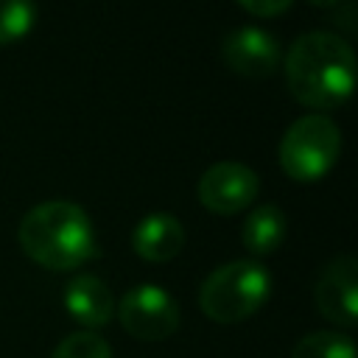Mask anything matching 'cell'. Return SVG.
I'll list each match as a JSON object with an SVG mask.
<instances>
[{
  "label": "cell",
  "mask_w": 358,
  "mask_h": 358,
  "mask_svg": "<svg viewBox=\"0 0 358 358\" xmlns=\"http://www.w3.org/2000/svg\"><path fill=\"white\" fill-rule=\"evenodd\" d=\"M291 358H355V341L336 330L308 333L294 344Z\"/></svg>",
  "instance_id": "7c38bea8"
},
{
  "label": "cell",
  "mask_w": 358,
  "mask_h": 358,
  "mask_svg": "<svg viewBox=\"0 0 358 358\" xmlns=\"http://www.w3.org/2000/svg\"><path fill=\"white\" fill-rule=\"evenodd\" d=\"M17 241L34 263L50 271L78 268L95 255V229L90 215L84 207L64 199L31 207L20 221Z\"/></svg>",
  "instance_id": "7a4b0ae2"
},
{
  "label": "cell",
  "mask_w": 358,
  "mask_h": 358,
  "mask_svg": "<svg viewBox=\"0 0 358 358\" xmlns=\"http://www.w3.org/2000/svg\"><path fill=\"white\" fill-rule=\"evenodd\" d=\"M64 310L87 330L103 327L115 313L112 288L95 274H78L64 285Z\"/></svg>",
  "instance_id": "9c48e42d"
},
{
  "label": "cell",
  "mask_w": 358,
  "mask_h": 358,
  "mask_svg": "<svg viewBox=\"0 0 358 358\" xmlns=\"http://www.w3.org/2000/svg\"><path fill=\"white\" fill-rule=\"evenodd\" d=\"M280 39L257 25L235 28L221 42V59L227 67L246 78H266L280 67Z\"/></svg>",
  "instance_id": "ba28073f"
},
{
  "label": "cell",
  "mask_w": 358,
  "mask_h": 358,
  "mask_svg": "<svg viewBox=\"0 0 358 358\" xmlns=\"http://www.w3.org/2000/svg\"><path fill=\"white\" fill-rule=\"evenodd\" d=\"M257 193L260 179L243 162H215L201 173L196 185L199 204L215 215H235L246 210L257 199Z\"/></svg>",
  "instance_id": "8992f818"
},
{
  "label": "cell",
  "mask_w": 358,
  "mask_h": 358,
  "mask_svg": "<svg viewBox=\"0 0 358 358\" xmlns=\"http://www.w3.org/2000/svg\"><path fill=\"white\" fill-rule=\"evenodd\" d=\"M285 232H288L285 213L277 204H260L246 215L241 227V241L255 257H263L271 255L285 241Z\"/></svg>",
  "instance_id": "8fae6325"
},
{
  "label": "cell",
  "mask_w": 358,
  "mask_h": 358,
  "mask_svg": "<svg viewBox=\"0 0 358 358\" xmlns=\"http://www.w3.org/2000/svg\"><path fill=\"white\" fill-rule=\"evenodd\" d=\"M271 294V274L257 260H232L207 274L199 288V308L218 324H238L257 313Z\"/></svg>",
  "instance_id": "3957f363"
},
{
  "label": "cell",
  "mask_w": 358,
  "mask_h": 358,
  "mask_svg": "<svg viewBox=\"0 0 358 358\" xmlns=\"http://www.w3.org/2000/svg\"><path fill=\"white\" fill-rule=\"evenodd\" d=\"M313 302L333 324L352 327L358 322V263L352 255H338L322 268L313 285Z\"/></svg>",
  "instance_id": "52a82bcc"
},
{
  "label": "cell",
  "mask_w": 358,
  "mask_h": 358,
  "mask_svg": "<svg viewBox=\"0 0 358 358\" xmlns=\"http://www.w3.org/2000/svg\"><path fill=\"white\" fill-rule=\"evenodd\" d=\"M185 246V227L171 213L145 215L131 232V249L148 263H168Z\"/></svg>",
  "instance_id": "30bf717a"
},
{
  "label": "cell",
  "mask_w": 358,
  "mask_h": 358,
  "mask_svg": "<svg viewBox=\"0 0 358 358\" xmlns=\"http://www.w3.org/2000/svg\"><path fill=\"white\" fill-rule=\"evenodd\" d=\"M123 330L137 341H162L179 327V305L159 285H134L117 302Z\"/></svg>",
  "instance_id": "5b68a950"
},
{
  "label": "cell",
  "mask_w": 358,
  "mask_h": 358,
  "mask_svg": "<svg viewBox=\"0 0 358 358\" xmlns=\"http://www.w3.org/2000/svg\"><path fill=\"white\" fill-rule=\"evenodd\" d=\"M36 25L34 0H0V48L25 39Z\"/></svg>",
  "instance_id": "4fadbf2b"
},
{
  "label": "cell",
  "mask_w": 358,
  "mask_h": 358,
  "mask_svg": "<svg viewBox=\"0 0 358 358\" xmlns=\"http://www.w3.org/2000/svg\"><path fill=\"white\" fill-rule=\"evenodd\" d=\"M341 154V129L333 117L310 112L296 117L280 140V168L294 182L310 185L324 179Z\"/></svg>",
  "instance_id": "277c9868"
},
{
  "label": "cell",
  "mask_w": 358,
  "mask_h": 358,
  "mask_svg": "<svg viewBox=\"0 0 358 358\" xmlns=\"http://www.w3.org/2000/svg\"><path fill=\"white\" fill-rule=\"evenodd\" d=\"M50 358H112V350L98 333L78 330V333L64 336Z\"/></svg>",
  "instance_id": "5bb4252c"
},
{
  "label": "cell",
  "mask_w": 358,
  "mask_h": 358,
  "mask_svg": "<svg viewBox=\"0 0 358 358\" xmlns=\"http://www.w3.org/2000/svg\"><path fill=\"white\" fill-rule=\"evenodd\" d=\"M310 6H316V8H330V6H338L341 0H308Z\"/></svg>",
  "instance_id": "2e32d148"
},
{
  "label": "cell",
  "mask_w": 358,
  "mask_h": 358,
  "mask_svg": "<svg viewBox=\"0 0 358 358\" xmlns=\"http://www.w3.org/2000/svg\"><path fill=\"white\" fill-rule=\"evenodd\" d=\"M238 6L255 17H277L291 6V0H238Z\"/></svg>",
  "instance_id": "9a60e30c"
},
{
  "label": "cell",
  "mask_w": 358,
  "mask_h": 358,
  "mask_svg": "<svg viewBox=\"0 0 358 358\" xmlns=\"http://www.w3.org/2000/svg\"><path fill=\"white\" fill-rule=\"evenodd\" d=\"M288 92L319 115L341 106L355 90V53L330 31H310L294 39L285 56Z\"/></svg>",
  "instance_id": "6da1fadb"
}]
</instances>
